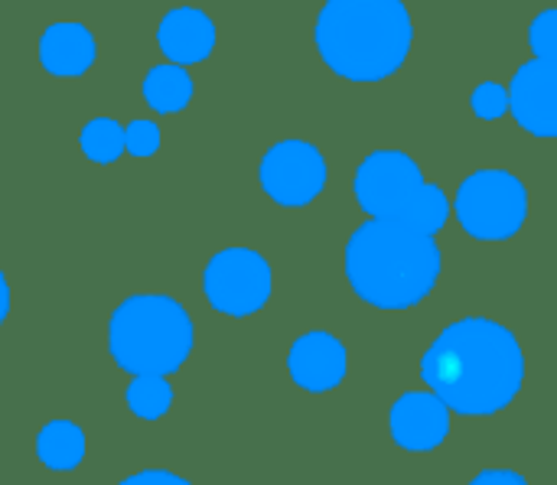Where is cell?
Returning <instances> with one entry per match:
<instances>
[{"mask_svg":"<svg viewBox=\"0 0 557 485\" xmlns=\"http://www.w3.org/2000/svg\"><path fill=\"white\" fill-rule=\"evenodd\" d=\"M421 378L431 395L463 418L506 411L525 382V352L516 333L486 316L450 323L424 352Z\"/></svg>","mask_w":557,"mask_h":485,"instance_id":"6da1fadb","label":"cell"},{"mask_svg":"<svg viewBox=\"0 0 557 485\" xmlns=\"http://www.w3.org/2000/svg\"><path fill=\"white\" fill-rule=\"evenodd\" d=\"M346 281L375 310H411L441 281V245L395 219H369L346 241Z\"/></svg>","mask_w":557,"mask_h":485,"instance_id":"7a4b0ae2","label":"cell"},{"mask_svg":"<svg viewBox=\"0 0 557 485\" xmlns=\"http://www.w3.org/2000/svg\"><path fill=\"white\" fill-rule=\"evenodd\" d=\"M313 39L339 78L385 82L408 62L414 23L405 0H326Z\"/></svg>","mask_w":557,"mask_h":485,"instance_id":"3957f363","label":"cell"},{"mask_svg":"<svg viewBox=\"0 0 557 485\" xmlns=\"http://www.w3.org/2000/svg\"><path fill=\"white\" fill-rule=\"evenodd\" d=\"M196 329L186 307L166 294H134L108 320V352L127 375L170 378L186 365Z\"/></svg>","mask_w":557,"mask_h":485,"instance_id":"277c9868","label":"cell"},{"mask_svg":"<svg viewBox=\"0 0 557 485\" xmlns=\"http://www.w3.org/2000/svg\"><path fill=\"white\" fill-rule=\"evenodd\" d=\"M457 222L480 241H506L519 235L529 215V189L509 170H476L454 199Z\"/></svg>","mask_w":557,"mask_h":485,"instance_id":"5b68a950","label":"cell"},{"mask_svg":"<svg viewBox=\"0 0 557 485\" xmlns=\"http://www.w3.org/2000/svg\"><path fill=\"white\" fill-rule=\"evenodd\" d=\"M202 290L212 310L225 316H251L264 310L274 290L271 264L251 248H225L212 254L202 274Z\"/></svg>","mask_w":557,"mask_h":485,"instance_id":"8992f818","label":"cell"},{"mask_svg":"<svg viewBox=\"0 0 557 485\" xmlns=\"http://www.w3.org/2000/svg\"><path fill=\"white\" fill-rule=\"evenodd\" d=\"M326 157L310 140H277L261 160V189L284 209L310 206L326 186Z\"/></svg>","mask_w":557,"mask_h":485,"instance_id":"52a82bcc","label":"cell"},{"mask_svg":"<svg viewBox=\"0 0 557 485\" xmlns=\"http://www.w3.org/2000/svg\"><path fill=\"white\" fill-rule=\"evenodd\" d=\"M421 183L424 173L414 157L405 150H375L359 163L352 192L369 219H398Z\"/></svg>","mask_w":557,"mask_h":485,"instance_id":"ba28073f","label":"cell"},{"mask_svg":"<svg viewBox=\"0 0 557 485\" xmlns=\"http://www.w3.org/2000/svg\"><path fill=\"white\" fill-rule=\"evenodd\" d=\"M509 111L516 114L519 127H525L535 137H555L557 134V65L545 59H529L512 75V85L506 88Z\"/></svg>","mask_w":557,"mask_h":485,"instance_id":"9c48e42d","label":"cell"},{"mask_svg":"<svg viewBox=\"0 0 557 485\" xmlns=\"http://www.w3.org/2000/svg\"><path fill=\"white\" fill-rule=\"evenodd\" d=\"M392 437L408 453H431L450 434V411L431 391H408L392 405Z\"/></svg>","mask_w":557,"mask_h":485,"instance_id":"30bf717a","label":"cell"},{"mask_svg":"<svg viewBox=\"0 0 557 485\" xmlns=\"http://www.w3.org/2000/svg\"><path fill=\"white\" fill-rule=\"evenodd\" d=\"M346 365H349L346 346L333 333H323V329L300 336L287 352L290 378L304 391H313V395H323V391H333L336 385H343Z\"/></svg>","mask_w":557,"mask_h":485,"instance_id":"8fae6325","label":"cell"},{"mask_svg":"<svg viewBox=\"0 0 557 485\" xmlns=\"http://www.w3.org/2000/svg\"><path fill=\"white\" fill-rule=\"evenodd\" d=\"M157 46L173 65L206 62L215 49V23L199 7H176L160 20Z\"/></svg>","mask_w":557,"mask_h":485,"instance_id":"7c38bea8","label":"cell"},{"mask_svg":"<svg viewBox=\"0 0 557 485\" xmlns=\"http://www.w3.org/2000/svg\"><path fill=\"white\" fill-rule=\"evenodd\" d=\"M95 36L88 26L75 20L49 23L39 36V62L49 75L59 78H78L95 65Z\"/></svg>","mask_w":557,"mask_h":485,"instance_id":"4fadbf2b","label":"cell"},{"mask_svg":"<svg viewBox=\"0 0 557 485\" xmlns=\"http://www.w3.org/2000/svg\"><path fill=\"white\" fill-rule=\"evenodd\" d=\"M36 457L46 470L72 473L85 460V431L72 421H49L36 437Z\"/></svg>","mask_w":557,"mask_h":485,"instance_id":"5bb4252c","label":"cell"},{"mask_svg":"<svg viewBox=\"0 0 557 485\" xmlns=\"http://www.w3.org/2000/svg\"><path fill=\"white\" fill-rule=\"evenodd\" d=\"M193 91H196V85H193L189 72L173 62L153 65L144 78V101L160 114H180L193 101Z\"/></svg>","mask_w":557,"mask_h":485,"instance_id":"9a60e30c","label":"cell"},{"mask_svg":"<svg viewBox=\"0 0 557 485\" xmlns=\"http://www.w3.org/2000/svg\"><path fill=\"white\" fill-rule=\"evenodd\" d=\"M447 219H450V199H447V192L437 186V183H421V189L411 196V202L401 209V215L395 219V222H405V225H411V228H418V232H424V235H437L444 225H447Z\"/></svg>","mask_w":557,"mask_h":485,"instance_id":"2e32d148","label":"cell"},{"mask_svg":"<svg viewBox=\"0 0 557 485\" xmlns=\"http://www.w3.org/2000/svg\"><path fill=\"white\" fill-rule=\"evenodd\" d=\"M127 408L140 421H160L173 408V385L157 375H140L127 385Z\"/></svg>","mask_w":557,"mask_h":485,"instance_id":"e0dca14e","label":"cell"},{"mask_svg":"<svg viewBox=\"0 0 557 485\" xmlns=\"http://www.w3.org/2000/svg\"><path fill=\"white\" fill-rule=\"evenodd\" d=\"M82 153L91 160V163H114L121 153H124V127L114 121V117H91L85 127H82Z\"/></svg>","mask_w":557,"mask_h":485,"instance_id":"ac0fdd59","label":"cell"},{"mask_svg":"<svg viewBox=\"0 0 557 485\" xmlns=\"http://www.w3.org/2000/svg\"><path fill=\"white\" fill-rule=\"evenodd\" d=\"M529 42L535 49V59H545V62H555L557 55V10L548 7L542 10L532 26H529Z\"/></svg>","mask_w":557,"mask_h":485,"instance_id":"d6986e66","label":"cell"},{"mask_svg":"<svg viewBox=\"0 0 557 485\" xmlns=\"http://www.w3.org/2000/svg\"><path fill=\"white\" fill-rule=\"evenodd\" d=\"M160 150V127L153 124V121H131L127 127H124V153H131V157H140V160H147V157H153Z\"/></svg>","mask_w":557,"mask_h":485,"instance_id":"ffe728a7","label":"cell"},{"mask_svg":"<svg viewBox=\"0 0 557 485\" xmlns=\"http://www.w3.org/2000/svg\"><path fill=\"white\" fill-rule=\"evenodd\" d=\"M470 104H473V114L476 117L496 121V117H503L509 111V95H506V88L499 82H483V85L473 88Z\"/></svg>","mask_w":557,"mask_h":485,"instance_id":"44dd1931","label":"cell"},{"mask_svg":"<svg viewBox=\"0 0 557 485\" xmlns=\"http://www.w3.org/2000/svg\"><path fill=\"white\" fill-rule=\"evenodd\" d=\"M117 485H193V483H186L183 476L166 473V470H140V473H134V476L121 480Z\"/></svg>","mask_w":557,"mask_h":485,"instance_id":"7402d4cb","label":"cell"},{"mask_svg":"<svg viewBox=\"0 0 557 485\" xmlns=\"http://www.w3.org/2000/svg\"><path fill=\"white\" fill-rule=\"evenodd\" d=\"M470 485H529L525 476L512 473V470H483L480 476H473Z\"/></svg>","mask_w":557,"mask_h":485,"instance_id":"603a6c76","label":"cell"},{"mask_svg":"<svg viewBox=\"0 0 557 485\" xmlns=\"http://www.w3.org/2000/svg\"><path fill=\"white\" fill-rule=\"evenodd\" d=\"M7 313H10V287H7V277H3V271H0V326H3V320H7Z\"/></svg>","mask_w":557,"mask_h":485,"instance_id":"cb8c5ba5","label":"cell"}]
</instances>
